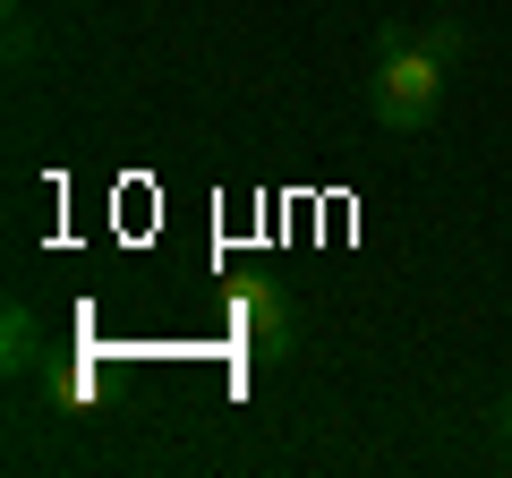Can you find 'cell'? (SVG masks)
Returning <instances> with one entry per match:
<instances>
[{"label": "cell", "mask_w": 512, "mask_h": 478, "mask_svg": "<svg viewBox=\"0 0 512 478\" xmlns=\"http://www.w3.org/2000/svg\"><path fill=\"white\" fill-rule=\"evenodd\" d=\"M444 77H453V60L427 52L419 26H410V18H384L376 26V69H367V111H376V129L419 137L427 120L444 111Z\"/></svg>", "instance_id": "1"}, {"label": "cell", "mask_w": 512, "mask_h": 478, "mask_svg": "<svg viewBox=\"0 0 512 478\" xmlns=\"http://www.w3.org/2000/svg\"><path fill=\"white\" fill-rule=\"evenodd\" d=\"M222 316H231L239 350H248L256 368H282L299 350V299L282 291L274 274H256V282H231V299H222Z\"/></svg>", "instance_id": "2"}, {"label": "cell", "mask_w": 512, "mask_h": 478, "mask_svg": "<svg viewBox=\"0 0 512 478\" xmlns=\"http://www.w3.org/2000/svg\"><path fill=\"white\" fill-rule=\"evenodd\" d=\"M0 368H9V376H35V368H43V325H35L26 299L0 308Z\"/></svg>", "instance_id": "3"}, {"label": "cell", "mask_w": 512, "mask_h": 478, "mask_svg": "<svg viewBox=\"0 0 512 478\" xmlns=\"http://www.w3.org/2000/svg\"><path fill=\"white\" fill-rule=\"evenodd\" d=\"M419 43H427L436 60H461V52H470V35H461V18H427V26H419Z\"/></svg>", "instance_id": "4"}, {"label": "cell", "mask_w": 512, "mask_h": 478, "mask_svg": "<svg viewBox=\"0 0 512 478\" xmlns=\"http://www.w3.org/2000/svg\"><path fill=\"white\" fill-rule=\"evenodd\" d=\"M487 427H495V453L512 461V402H495V419H487Z\"/></svg>", "instance_id": "5"}]
</instances>
